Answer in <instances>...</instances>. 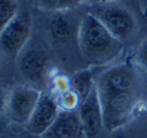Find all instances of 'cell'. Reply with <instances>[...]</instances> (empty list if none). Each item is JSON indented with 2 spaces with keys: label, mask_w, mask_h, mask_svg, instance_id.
<instances>
[{
  "label": "cell",
  "mask_w": 147,
  "mask_h": 138,
  "mask_svg": "<svg viewBox=\"0 0 147 138\" xmlns=\"http://www.w3.org/2000/svg\"><path fill=\"white\" fill-rule=\"evenodd\" d=\"M97 92L103 111V125L108 131L118 130L130 120L139 100L140 82L129 65H117L98 77Z\"/></svg>",
  "instance_id": "cell-1"
},
{
  "label": "cell",
  "mask_w": 147,
  "mask_h": 138,
  "mask_svg": "<svg viewBox=\"0 0 147 138\" xmlns=\"http://www.w3.org/2000/svg\"><path fill=\"white\" fill-rule=\"evenodd\" d=\"M77 40L81 54L92 65H105L114 60L123 50V42L113 37L92 13L81 20Z\"/></svg>",
  "instance_id": "cell-2"
},
{
  "label": "cell",
  "mask_w": 147,
  "mask_h": 138,
  "mask_svg": "<svg viewBox=\"0 0 147 138\" xmlns=\"http://www.w3.org/2000/svg\"><path fill=\"white\" fill-rule=\"evenodd\" d=\"M32 20L28 12L18 11L0 34V52L10 59H16L28 42Z\"/></svg>",
  "instance_id": "cell-3"
},
{
  "label": "cell",
  "mask_w": 147,
  "mask_h": 138,
  "mask_svg": "<svg viewBox=\"0 0 147 138\" xmlns=\"http://www.w3.org/2000/svg\"><path fill=\"white\" fill-rule=\"evenodd\" d=\"M94 15L104 25L113 37L120 42L130 39L136 28V22L132 13L118 4H104L96 9Z\"/></svg>",
  "instance_id": "cell-4"
},
{
  "label": "cell",
  "mask_w": 147,
  "mask_h": 138,
  "mask_svg": "<svg viewBox=\"0 0 147 138\" xmlns=\"http://www.w3.org/2000/svg\"><path fill=\"white\" fill-rule=\"evenodd\" d=\"M40 92L28 86L15 87L6 99V111L10 120L18 125H26L34 111Z\"/></svg>",
  "instance_id": "cell-5"
},
{
  "label": "cell",
  "mask_w": 147,
  "mask_h": 138,
  "mask_svg": "<svg viewBox=\"0 0 147 138\" xmlns=\"http://www.w3.org/2000/svg\"><path fill=\"white\" fill-rule=\"evenodd\" d=\"M60 113L57 98L49 93H40L34 111L25 125L26 130L34 136H44Z\"/></svg>",
  "instance_id": "cell-6"
},
{
  "label": "cell",
  "mask_w": 147,
  "mask_h": 138,
  "mask_svg": "<svg viewBox=\"0 0 147 138\" xmlns=\"http://www.w3.org/2000/svg\"><path fill=\"white\" fill-rule=\"evenodd\" d=\"M49 66V55L43 49L34 48L22 53L18 59V70L31 83H42Z\"/></svg>",
  "instance_id": "cell-7"
},
{
  "label": "cell",
  "mask_w": 147,
  "mask_h": 138,
  "mask_svg": "<svg viewBox=\"0 0 147 138\" xmlns=\"http://www.w3.org/2000/svg\"><path fill=\"white\" fill-rule=\"evenodd\" d=\"M79 116L84 126L86 138H94L104 126L102 105H100L97 87H94L90 95L81 102L79 108Z\"/></svg>",
  "instance_id": "cell-8"
},
{
  "label": "cell",
  "mask_w": 147,
  "mask_h": 138,
  "mask_svg": "<svg viewBox=\"0 0 147 138\" xmlns=\"http://www.w3.org/2000/svg\"><path fill=\"white\" fill-rule=\"evenodd\" d=\"M44 138H86L79 113L60 110Z\"/></svg>",
  "instance_id": "cell-9"
},
{
  "label": "cell",
  "mask_w": 147,
  "mask_h": 138,
  "mask_svg": "<svg viewBox=\"0 0 147 138\" xmlns=\"http://www.w3.org/2000/svg\"><path fill=\"white\" fill-rule=\"evenodd\" d=\"M80 23L70 12H57L49 22V36L55 43H67L79 36Z\"/></svg>",
  "instance_id": "cell-10"
},
{
  "label": "cell",
  "mask_w": 147,
  "mask_h": 138,
  "mask_svg": "<svg viewBox=\"0 0 147 138\" xmlns=\"http://www.w3.org/2000/svg\"><path fill=\"white\" fill-rule=\"evenodd\" d=\"M96 83L93 82V77L90 70L77 71L71 78V88L76 92L81 98V102L85 100L90 93L94 89Z\"/></svg>",
  "instance_id": "cell-11"
},
{
  "label": "cell",
  "mask_w": 147,
  "mask_h": 138,
  "mask_svg": "<svg viewBox=\"0 0 147 138\" xmlns=\"http://www.w3.org/2000/svg\"><path fill=\"white\" fill-rule=\"evenodd\" d=\"M18 13L16 0H0V34Z\"/></svg>",
  "instance_id": "cell-12"
},
{
  "label": "cell",
  "mask_w": 147,
  "mask_h": 138,
  "mask_svg": "<svg viewBox=\"0 0 147 138\" xmlns=\"http://www.w3.org/2000/svg\"><path fill=\"white\" fill-rule=\"evenodd\" d=\"M57 102L60 110H64V111H76V109L80 108L81 105V98L71 88L61 94H59L57 98Z\"/></svg>",
  "instance_id": "cell-13"
},
{
  "label": "cell",
  "mask_w": 147,
  "mask_h": 138,
  "mask_svg": "<svg viewBox=\"0 0 147 138\" xmlns=\"http://www.w3.org/2000/svg\"><path fill=\"white\" fill-rule=\"evenodd\" d=\"M38 3L47 10L64 12L72 7H76L81 3V0H38Z\"/></svg>",
  "instance_id": "cell-14"
},
{
  "label": "cell",
  "mask_w": 147,
  "mask_h": 138,
  "mask_svg": "<svg viewBox=\"0 0 147 138\" xmlns=\"http://www.w3.org/2000/svg\"><path fill=\"white\" fill-rule=\"evenodd\" d=\"M53 84H54V89L58 93V95L69 90V89H71V80H69V78L64 75H58L55 77L53 81Z\"/></svg>",
  "instance_id": "cell-15"
},
{
  "label": "cell",
  "mask_w": 147,
  "mask_h": 138,
  "mask_svg": "<svg viewBox=\"0 0 147 138\" xmlns=\"http://www.w3.org/2000/svg\"><path fill=\"white\" fill-rule=\"evenodd\" d=\"M136 60L139 62V65L147 71V39H145L137 49Z\"/></svg>",
  "instance_id": "cell-16"
},
{
  "label": "cell",
  "mask_w": 147,
  "mask_h": 138,
  "mask_svg": "<svg viewBox=\"0 0 147 138\" xmlns=\"http://www.w3.org/2000/svg\"><path fill=\"white\" fill-rule=\"evenodd\" d=\"M6 99L7 96L5 94V92H4L3 88H0V115L4 111V109L6 108Z\"/></svg>",
  "instance_id": "cell-17"
},
{
  "label": "cell",
  "mask_w": 147,
  "mask_h": 138,
  "mask_svg": "<svg viewBox=\"0 0 147 138\" xmlns=\"http://www.w3.org/2000/svg\"><path fill=\"white\" fill-rule=\"evenodd\" d=\"M96 3H99V4H113V3H115V1H119V0H94Z\"/></svg>",
  "instance_id": "cell-18"
},
{
  "label": "cell",
  "mask_w": 147,
  "mask_h": 138,
  "mask_svg": "<svg viewBox=\"0 0 147 138\" xmlns=\"http://www.w3.org/2000/svg\"><path fill=\"white\" fill-rule=\"evenodd\" d=\"M0 76H1V64H0Z\"/></svg>",
  "instance_id": "cell-19"
}]
</instances>
